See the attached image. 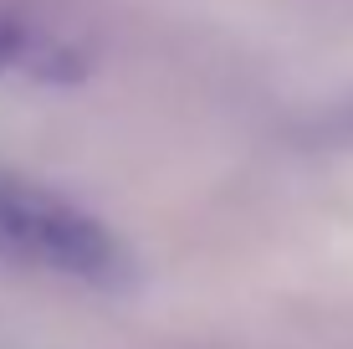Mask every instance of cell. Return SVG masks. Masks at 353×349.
<instances>
[{
	"mask_svg": "<svg viewBox=\"0 0 353 349\" xmlns=\"http://www.w3.org/2000/svg\"><path fill=\"white\" fill-rule=\"evenodd\" d=\"M0 262L88 287H118L133 278V257L113 226L16 170H0Z\"/></svg>",
	"mask_w": 353,
	"mask_h": 349,
	"instance_id": "1",
	"label": "cell"
},
{
	"mask_svg": "<svg viewBox=\"0 0 353 349\" xmlns=\"http://www.w3.org/2000/svg\"><path fill=\"white\" fill-rule=\"evenodd\" d=\"M88 72V57L67 36L36 26V21L0 10V77H26V82H77Z\"/></svg>",
	"mask_w": 353,
	"mask_h": 349,
	"instance_id": "2",
	"label": "cell"
}]
</instances>
